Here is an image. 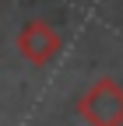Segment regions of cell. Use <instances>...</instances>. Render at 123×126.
Here are the masks:
<instances>
[{
	"mask_svg": "<svg viewBox=\"0 0 123 126\" xmlns=\"http://www.w3.org/2000/svg\"><path fill=\"white\" fill-rule=\"evenodd\" d=\"M63 49V39H60V32L49 25V21H28L21 32H18V53L35 63V67H46V63H53Z\"/></svg>",
	"mask_w": 123,
	"mask_h": 126,
	"instance_id": "7a4b0ae2",
	"label": "cell"
},
{
	"mask_svg": "<svg viewBox=\"0 0 123 126\" xmlns=\"http://www.w3.org/2000/svg\"><path fill=\"white\" fill-rule=\"evenodd\" d=\"M78 119L84 126H123V84L113 77L91 81L78 98Z\"/></svg>",
	"mask_w": 123,
	"mask_h": 126,
	"instance_id": "6da1fadb",
	"label": "cell"
}]
</instances>
